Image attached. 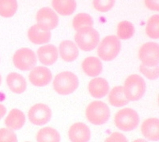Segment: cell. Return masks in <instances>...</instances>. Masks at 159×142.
Instances as JSON below:
<instances>
[{
	"label": "cell",
	"mask_w": 159,
	"mask_h": 142,
	"mask_svg": "<svg viewBox=\"0 0 159 142\" xmlns=\"http://www.w3.org/2000/svg\"><path fill=\"white\" fill-rule=\"evenodd\" d=\"M145 4L149 10L158 12L159 3L158 0H145Z\"/></svg>",
	"instance_id": "obj_32"
},
{
	"label": "cell",
	"mask_w": 159,
	"mask_h": 142,
	"mask_svg": "<svg viewBox=\"0 0 159 142\" xmlns=\"http://www.w3.org/2000/svg\"><path fill=\"white\" fill-rule=\"evenodd\" d=\"M89 91L93 98L101 99L105 97L109 93V85L105 78H95L90 81L89 84Z\"/></svg>",
	"instance_id": "obj_14"
},
{
	"label": "cell",
	"mask_w": 159,
	"mask_h": 142,
	"mask_svg": "<svg viewBox=\"0 0 159 142\" xmlns=\"http://www.w3.org/2000/svg\"><path fill=\"white\" fill-rule=\"evenodd\" d=\"M27 36L32 43L35 45H43L50 41L52 34L48 30L41 29L38 24H35L30 27Z\"/></svg>",
	"instance_id": "obj_16"
},
{
	"label": "cell",
	"mask_w": 159,
	"mask_h": 142,
	"mask_svg": "<svg viewBox=\"0 0 159 142\" xmlns=\"http://www.w3.org/2000/svg\"><path fill=\"white\" fill-rule=\"evenodd\" d=\"M79 86V79L76 75L70 71H64L57 74L53 81V87L61 95H68L73 93Z\"/></svg>",
	"instance_id": "obj_1"
},
{
	"label": "cell",
	"mask_w": 159,
	"mask_h": 142,
	"mask_svg": "<svg viewBox=\"0 0 159 142\" xmlns=\"http://www.w3.org/2000/svg\"><path fill=\"white\" fill-rule=\"evenodd\" d=\"M1 81H2V78H1V74H0V84H1Z\"/></svg>",
	"instance_id": "obj_34"
},
{
	"label": "cell",
	"mask_w": 159,
	"mask_h": 142,
	"mask_svg": "<svg viewBox=\"0 0 159 142\" xmlns=\"http://www.w3.org/2000/svg\"><path fill=\"white\" fill-rule=\"evenodd\" d=\"M93 7L96 10L101 12L110 11L115 4V0H93Z\"/></svg>",
	"instance_id": "obj_28"
},
{
	"label": "cell",
	"mask_w": 159,
	"mask_h": 142,
	"mask_svg": "<svg viewBox=\"0 0 159 142\" xmlns=\"http://www.w3.org/2000/svg\"><path fill=\"white\" fill-rule=\"evenodd\" d=\"M124 91L129 101H138L143 97L146 91V82L138 74H132L126 78Z\"/></svg>",
	"instance_id": "obj_3"
},
{
	"label": "cell",
	"mask_w": 159,
	"mask_h": 142,
	"mask_svg": "<svg viewBox=\"0 0 159 142\" xmlns=\"http://www.w3.org/2000/svg\"><path fill=\"white\" fill-rule=\"evenodd\" d=\"M18 3L16 0H0V16L10 18L16 13Z\"/></svg>",
	"instance_id": "obj_24"
},
{
	"label": "cell",
	"mask_w": 159,
	"mask_h": 142,
	"mask_svg": "<svg viewBox=\"0 0 159 142\" xmlns=\"http://www.w3.org/2000/svg\"><path fill=\"white\" fill-rule=\"evenodd\" d=\"M109 101L113 107H120L128 104L129 100L127 99L123 86H115L109 93Z\"/></svg>",
	"instance_id": "obj_21"
},
{
	"label": "cell",
	"mask_w": 159,
	"mask_h": 142,
	"mask_svg": "<svg viewBox=\"0 0 159 142\" xmlns=\"http://www.w3.org/2000/svg\"><path fill=\"white\" fill-rule=\"evenodd\" d=\"M135 32L134 26L129 21H121L117 26V37L120 39L128 40L134 36Z\"/></svg>",
	"instance_id": "obj_25"
},
{
	"label": "cell",
	"mask_w": 159,
	"mask_h": 142,
	"mask_svg": "<svg viewBox=\"0 0 159 142\" xmlns=\"http://www.w3.org/2000/svg\"><path fill=\"white\" fill-rule=\"evenodd\" d=\"M140 71L149 79H157L159 75L158 65L155 66H147L142 64L140 66Z\"/></svg>",
	"instance_id": "obj_29"
},
{
	"label": "cell",
	"mask_w": 159,
	"mask_h": 142,
	"mask_svg": "<svg viewBox=\"0 0 159 142\" xmlns=\"http://www.w3.org/2000/svg\"><path fill=\"white\" fill-rule=\"evenodd\" d=\"M115 125L118 129L129 132L135 129L139 123V116L136 111L131 108H124L116 113L114 119Z\"/></svg>",
	"instance_id": "obj_6"
},
{
	"label": "cell",
	"mask_w": 159,
	"mask_h": 142,
	"mask_svg": "<svg viewBox=\"0 0 159 142\" xmlns=\"http://www.w3.org/2000/svg\"><path fill=\"white\" fill-rule=\"evenodd\" d=\"M37 24L43 30H52L58 26L57 14L50 7L41 8L36 15Z\"/></svg>",
	"instance_id": "obj_9"
},
{
	"label": "cell",
	"mask_w": 159,
	"mask_h": 142,
	"mask_svg": "<svg viewBox=\"0 0 159 142\" xmlns=\"http://www.w3.org/2000/svg\"><path fill=\"white\" fill-rule=\"evenodd\" d=\"M72 25L74 29L79 30L84 27L93 25V20L91 16L86 13H79L77 14L73 20H72Z\"/></svg>",
	"instance_id": "obj_26"
},
{
	"label": "cell",
	"mask_w": 159,
	"mask_h": 142,
	"mask_svg": "<svg viewBox=\"0 0 159 142\" xmlns=\"http://www.w3.org/2000/svg\"><path fill=\"white\" fill-rule=\"evenodd\" d=\"M159 120L157 118H149L146 120L142 125V133L146 139L157 141L159 140Z\"/></svg>",
	"instance_id": "obj_15"
},
{
	"label": "cell",
	"mask_w": 159,
	"mask_h": 142,
	"mask_svg": "<svg viewBox=\"0 0 159 142\" xmlns=\"http://www.w3.org/2000/svg\"><path fill=\"white\" fill-rule=\"evenodd\" d=\"M52 7L61 16H70L76 9V0H52Z\"/></svg>",
	"instance_id": "obj_22"
},
{
	"label": "cell",
	"mask_w": 159,
	"mask_h": 142,
	"mask_svg": "<svg viewBox=\"0 0 159 142\" xmlns=\"http://www.w3.org/2000/svg\"><path fill=\"white\" fill-rule=\"evenodd\" d=\"M159 16L154 15L152 17L149 18V20L147 22L146 32L148 37L152 39H158L159 37Z\"/></svg>",
	"instance_id": "obj_27"
},
{
	"label": "cell",
	"mask_w": 159,
	"mask_h": 142,
	"mask_svg": "<svg viewBox=\"0 0 159 142\" xmlns=\"http://www.w3.org/2000/svg\"><path fill=\"white\" fill-rule=\"evenodd\" d=\"M120 40L116 36H108L105 37L98 46L97 53L101 59L105 61L116 58L120 50Z\"/></svg>",
	"instance_id": "obj_5"
},
{
	"label": "cell",
	"mask_w": 159,
	"mask_h": 142,
	"mask_svg": "<svg viewBox=\"0 0 159 142\" xmlns=\"http://www.w3.org/2000/svg\"><path fill=\"white\" fill-rule=\"evenodd\" d=\"M68 136L72 142H87L90 140L91 132L85 124L76 123L69 129Z\"/></svg>",
	"instance_id": "obj_12"
},
{
	"label": "cell",
	"mask_w": 159,
	"mask_h": 142,
	"mask_svg": "<svg viewBox=\"0 0 159 142\" xmlns=\"http://www.w3.org/2000/svg\"><path fill=\"white\" fill-rule=\"evenodd\" d=\"M140 60L142 64L147 66H155L159 61V47L158 44L148 42L144 44L140 48L138 52Z\"/></svg>",
	"instance_id": "obj_8"
},
{
	"label": "cell",
	"mask_w": 159,
	"mask_h": 142,
	"mask_svg": "<svg viewBox=\"0 0 159 142\" xmlns=\"http://www.w3.org/2000/svg\"><path fill=\"white\" fill-rule=\"evenodd\" d=\"M28 118L33 125H43L52 118V110L43 103H37L30 108Z\"/></svg>",
	"instance_id": "obj_10"
},
{
	"label": "cell",
	"mask_w": 159,
	"mask_h": 142,
	"mask_svg": "<svg viewBox=\"0 0 159 142\" xmlns=\"http://www.w3.org/2000/svg\"><path fill=\"white\" fill-rule=\"evenodd\" d=\"M110 111L109 107L101 101L92 102L86 109V117L93 125H104L109 120Z\"/></svg>",
	"instance_id": "obj_4"
},
{
	"label": "cell",
	"mask_w": 159,
	"mask_h": 142,
	"mask_svg": "<svg viewBox=\"0 0 159 142\" xmlns=\"http://www.w3.org/2000/svg\"><path fill=\"white\" fill-rule=\"evenodd\" d=\"M17 137L16 133L11 129H0V142L10 141L17 142Z\"/></svg>",
	"instance_id": "obj_30"
},
{
	"label": "cell",
	"mask_w": 159,
	"mask_h": 142,
	"mask_svg": "<svg viewBox=\"0 0 159 142\" xmlns=\"http://www.w3.org/2000/svg\"><path fill=\"white\" fill-rule=\"evenodd\" d=\"M52 79V74L50 70L45 66H37L31 69L29 74V80L34 86H44Z\"/></svg>",
	"instance_id": "obj_11"
},
{
	"label": "cell",
	"mask_w": 159,
	"mask_h": 142,
	"mask_svg": "<svg viewBox=\"0 0 159 142\" xmlns=\"http://www.w3.org/2000/svg\"><path fill=\"white\" fill-rule=\"evenodd\" d=\"M13 63L19 70L23 71L31 70L36 64V56L31 49L22 48L16 51L14 54Z\"/></svg>",
	"instance_id": "obj_7"
},
{
	"label": "cell",
	"mask_w": 159,
	"mask_h": 142,
	"mask_svg": "<svg viewBox=\"0 0 159 142\" xmlns=\"http://www.w3.org/2000/svg\"><path fill=\"white\" fill-rule=\"evenodd\" d=\"M6 112H7L6 107H4L2 104L0 103V119H2V117L6 115Z\"/></svg>",
	"instance_id": "obj_33"
},
{
	"label": "cell",
	"mask_w": 159,
	"mask_h": 142,
	"mask_svg": "<svg viewBox=\"0 0 159 142\" xmlns=\"http://www.w3.org/2000/svg\"><path fill=\"white\" fill-rule=\"evenodd\" d=\"M82 69L88 76L97 77L102 71V63L97 57L89 56L83 61Z\"/></svg>",
	"instance_id": "obj_18"
},
{
	"label": "cell",
	"mask_w": 159,
	"mask_h": 142,
	"mask_svg": "<svg viewBox=\"0 0 159 142\" xmlns=\"http://www.w3.org/2000/svg\"><path fill=\"white\" fill-rule=\"evenodd\" d=\"M7 83L12 92L22 94L27 89V82L25 78L17 73H11L7 77Z\"/></svg>",
	"instance_id": "obj_19"
},
{
	"label": "cell",
	"mask_w": 159,
	"mask_h": 142,
	"mask_svg": "<svg viewBox=\"0 0 159 142\" xmlns=\"http://www.w3.org/2000/svg\"><path fill=\"white\" fill-rule=\"evenodd\" d=\"M105 141H127V139L119 132H113L109 138L105 140Z\"/></svg>",
	"instance_id": "obj_31"
},
{
	"label": "cell",
	"mask_w": 159,
	"mask_h": 142,
	"mask_svg": "<svg viewBox=\"0 0 159 142\" xmlns=\"http://www.w3.org/2000/svg\"><path fill=\"white\" fill-rule=\"evenodd\" d=\"M36 140L39 142H59L60 140V136L56 129L47 127L41 129L38 132Z\"/></svg>",
	"instance_id": "obj_23"
},
{
	"label": "cell",
	"mask_w": 159,
	"mask_h": 142,
	"mask_svg": "<svg viewBox=\"0 0 159 142\" xmlns=\"http://www.w3.org/2000/svg\"><path fill=\"white\" fill-rule=\"evenodd\" d=\"M59 49L61 58L68 62L73 61L79 56L77 46L71 41H62L59 46Z\"/></svg>",
	"instance_id": "obj_17"
},
{
	"label": "cell",
	"mask_w": 159,
	"mask_h": 142,
	"mask_svg": "<svg viewBox=\"0 0 159 142\" xmlns=\"http://www.w3.org/2000/svg\"><path fill=\"white\" fill-rule=\"evenodd\" d=\"M37 54L39 61L45 66H52L58 59V51L52 45L41 46L37 51Z\"/></svg>",
	"instance_id": "obj_13"
},
{
	"label": "cell",
	"mask_w": 159,
	"mask_h": 142,
	"mask_svg": "<svg viewBox=\"0 0 159 142\" xmlns=\"http://www.w3.org/2000/svg\"><path fill=\"white\" fill-rule=\"evenodd\" d=\"M26 121L25 115L19 109H12L5 120V125L11 130L20 129Z\"/></svg>",
	"instance_id": "obj_20"
},
{
	"label": "cell",
	"mask_w": 159,
	"mask_h": 142,
	"mask_svg": "<svg viewBox=\"0 0 159 142\" xmlns=\"http://www.w3.org/2000/svg\"><path fill=\"white\" fill-rule=\"evenodd\" d=\"M75 41L80 49L86 52L92 51L98 45L100 35L92 26L84 27L77 30Z\"/></svg>",
	"instance_id": "obj_2"
}]
</instances>
